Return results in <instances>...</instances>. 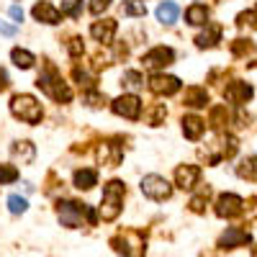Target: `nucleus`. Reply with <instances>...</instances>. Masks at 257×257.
<instances>
[{
	"label": "nucleus",
	"instance_id": "1",
	"mask_svg": "<svg viewBox=\"0 0 257 257\" xmlns=\"http://www.w3.org/2000/svg\"><path fill=\"white\" fill-rule=\"evenodd\" d=\"M57 216H59V224L67 226V229L82 226V216H88V224H95L98 221V213L90 206L75 203V201H59L57 203Z\"/></svg>",
	"mask_w": 257,
	"mask_h": 257
},
{
	"label": "nucleus",
	"instance_id": "2",
	"mask_svg": "<svg viewBox=\"0 0 257 257\" xmlns=\"http://www.w3.org/2000/svg\"><path fill=\"white\" fill-rule=\"evenodd\" d=\"M123 193H126V188H123L121 180L105 183V188H103V201H100V219H103V221L118 219L121 206H123Z\"/></svg>",
	"mask_w": 257,
	"mask_h": 257
},
{
	"label": "nucleus",
	"instance_id": "3",
	"mask_svg": "<svg viewBox=\"0 0 257 257\" xmlns=\"http://www.w3.org/2000/svg\"><path fill=\"white\" fill-rule=\"evenodd\" d=\"M36 85H39V88L44 90L47 95H52L57 103H70V100H72V90H70V85L57 75V70H54V67H49L47 72H41V75H39V80H36Z\"/></svg>",
	"mask_w": 257,
	"mask_h": 257
},
{
	"label": "nucleus",
	"instance_id": "4",
	"mask_svg": "<svg viewBox=\"0 0 257 257\" xmlns=\"http://www.w3.org/2000/svg\"><path fill=\"white\" fill-rule=\"evenodd\" d=\"M11 113L21 121H26V123H39L41 116H44V111H41V103L29 95V93H21V95H13L11 100Z\"/></svg>",
	"mask_w": 257,
	"mask_h": 257
},
{
	"label": "nucleus",
	"instance_id": "5",
	"mask_svg": "<svg viewBox=\"0 0 257 257\" xmlns=\"http://www.w3.org/2000/svg\"><path fill=\"white\" fill-rule=\"evenodd\" d=\"M142 193L152 201H165L173 196V185H170L162 175H144L142 178Z\"/></svg>",
	"mask_w": 257,
	"mask_h": 257
},
{
	"label": "nucleus",
	"instance_id": "6",
	"mask_svg": "<svg viewBox=\"0 0 257 257\" xmlns=\"http://www.w3.org/2000/svg\"><path fill=\"white\" fill-rule=\"evenodd\" d=\"M111 108L116 116H123L128 121H137L142 116V100L134 95V93H128V95H118L113 103H111Z\"/></svg>",
	"mask_w": 257,
	"mask_h": 257
},
{
	"label": "nucleus",
	"instance_id": "7",
	"mask_svg": "<svg viewBox=\"0 0 257 257\" xmlns=\"http://www.w3.org/2000/svg\"><path fill=\"white\" fill-rule=\"evenodd\" d=\"M142 62H144L147 70H162V67H167V64L175 62V52L170 47H155V49H149L142 57Z\"/></svg>",
	"mask_w": 257,
	"mask_h": 257
},
{
	"label": "nucleus",
	"instance_id": "8",
	"mask_svg": "<svg viewBox=\"0 0 257 257\" xmlns=\"http://www.w3.org/2000/svg\"><path fill=\"white\" fill-rule=\"evenodd\" d=\"M116 244H123L118 252H126V257H144V234L139 231H126L113 239Z\"/></svg>",
	"mask_w": 257,
	"mask_h": 257
},
{
	"label": "nucleus",
	"instance_id": "9",
	"mask_svg": "<svg viewBox=\"0 0 257 257\" xmlns=\"http://www.w3.org/2000/svg\"><path fill=\"white\" fill-rule=\"evenodd\" d=\"M242 211H244V201L239 196H234V193H224V196H219L216 213L221 219H234V216H239Z\"/></svg>",
	"mask_w": 257,
	"mask_h": 257
},
{
	"label": "nucleus",
	"instance_id": "10",
	"mask_svg": "<svg viewBox=\"0 0 257 257\" xmlns=\"http://www.w3.org/2000/svg\"><path fill=\"white\" fill-rule=\"evenodd\" d=\"M149 90L155 95H173L180 90V80L173 77V75H155L149 80Z\"/></svg>",
	"mask_w": 257,
	"mask_h": 257
},
{
	"label": "nucleus",
	"instance_id": "11",
	"mask_svg": "<svg viewBox=\"0 0 257 257\" xmlns=\"http://www.w3.org/2000/svg\"><path fill=\"white\" fill-rule=\"evenodd\" d=\"M121 157H123V147H121L116 139H111V142H103V144L98 147V160H100L103 165L116 167V165L121 162Z\"/></svg>",
	"mask_w": 257,
	"mask_h": 257
},
{
	"label": "nucleus",
	"instance_id": "12",
	"mask_svg": "<svg viewBox=\"0 0 257 257\" xmlns=\"http://www.w3.org/2000/svg\"><path fill=\"white\" fill-rule=\"evenodd\" d=\"M116 29H118V24L113 18H103V21H95V24L90 26V36L95 41H100V44H111Z\"/></svg>",
	"mask_w": 257,
	"mask_h": 257
},
{
	"label": "nucleus",
	"instance_id": "13",
	"mask_svg": "<svg viewBox=\"0 0 257 257\" xmlns=\"http://www.w3.org/2000/svg\"><path fill=\"white\" fill-rule=\"evenodd\" d=\"M252 237H249V231L239 229V226H229L224 234H221V239H219V247L221 249H234V247H242L247 244Z\"/></svg>",
	"mask_w": 257,
	"mask_h": 257
},
{
	"label": "nucleus",
	"instance_id": "14",
	"mask_svg": "<svg viewBox=\"0 0 257 257\" xmlns=\"http://www.w3.org/2000/svg\"><path fill=\"white\" fill-rule=\"evenodd\" d=\"M198 178H201V170L196 165H180L175 170V185L183 188V190H190L193 185L198 183Z\"/></svg>",
	"mask_w": 257,
	"mask_h": 257
},
{
	"label": "nucleus",
	"instance_id": "15",
	"mask_svg": "<svg viewBox=\"0 0 257 257\" xmlns=\"http://www.w3.org/2000/svg\"><path fill=\"white\" fill-rule=\"evenodd\" d=\"M252 88L247 82H231L229 88L224 90V98L229 100V103H237V105H242V103H247L249 98H252Z\"/></svg>",
	"mask_w": 257,
	"mask_h": 257
},
{
	"label": "nucleus",
	"instance_id": "16",
	"mask_svg": "<svg viewBox=\"0 0 257 257\" xmlns=\"http://www.w3.org/2000/svg\"><path fill=\"white\" fill-rule=\"evenodd\" d=\"M31 13H34V18H36V21H41V24H49V26H54V24H59V21H62L59 11H57V8H52L49 3H36Z\"/></svg>",
	"mask_w": 257,
	"mask_h": 257
},
{
	"label": "nucleus",
	"instance_id": "17",
	"mask_svg": "<svg viewBox=\"0 0 257 257\" xmlns=\"http://www.w3.org/2000/svg\"><path fill=\"white\" fill-rule=\"evenodd\" d=\"M11 155H13V160H18L21 165H29V162H34V157H36V149H34L31 142L24 139V142H13Z\"/></svg>",
	"mask_w": 257,
	"mask_h": 257
},
{
	"label": "nucleus",
	"instance_id": "18",
	"mask_svg": "<svg viewBox=\"0 0 257 257\" xmlns=\"http://www.w3.org/2000/svg\"><path fill=\"white\" fill-rule=\"evenodd\" d=\"M178 16H180V8L173 3V0H165V3L157 6V18L162 21L165 26H173L175 21H178Z\"/></svg>",
	"mask_w": 257,
	"mask_h": 257
},
{
	"label": "nucleus",
	"instance_id": "19",
	"mask_svg": "<svg viewBox=\"0 0 257 257\" xmlns=\"http://www.w3.org/2000/svg\"><path fill=\"white\" fill-rule=\"evenodd\" d=\"M203 128H206V123L198 118V116H185L183 118V134L188 137V139H201V134H203Z\"/></svg>",
	"mask_w": 257,
	"mask_h": 257
},
{
	"label": "nucleus",
	"instance_id": "20",
	"mask_svg": "<svg viewBox=\"0 0 257 257\" xmlns=\"http://www.w3.org/2000/svg\"><path fill=\"white\" fill-rule=\"evenodd\" d=\"M219 39H221V26L211 24V26H208L203 34H198V36H196V44H198L201 49H206V47H213Z\"/></svg>",
	"mask_w": 257,
	"mask_h": 257
},
{
	"label": "nucleus",
	"instance_id": "21",
	"mask_svg": "<svg viewBox=\"0 0 257 257\" xmlns=\"http://www.w3.org/2000/svg\"><path fill=\"white\" fill-rule=\"evenodd\" d=\"M206 103H208V93L203 88H188L185 90V105H190V108H203Z\"/></svg>",
	"mask_w": 257,
	"mask_h": 257
},
{
	"label": "nucleus",
	"instance_id": "22",
	"mask_svg": "<svg viewBox=\"0 0 257 257\" xmlns=\"http://www.w3.org/2000/svg\"><path fill=\"white\" fill-rule=\"evenodd\" d=\"M185 21H188V24L190 26H201V24H206V21H208V8L206 6H190L188 11H185Z\"/></svg>",
	"mask_w": 257,
	"mask_h": 257
},
{
	"label": "nucleus",
	"instance_id": "23",
	"mask_svg": "<svg viewBox=\"0 0 257 257\" xmlns=\"http://www.w3.org/2000/svg\"><path fill=\"white\" fill-rule=\"evenodd\" d=\"M11 59H13V64L16 67H21V70H31L34 67V54L29 52V49H21V47H16L13 52H11Z\"/></svg>",
	"mask_w": 257,
	"mask_h": 257
},
{
	"label": "nucleus",
	"instance_id": "24",
	"mask_svg": "<svg viewBox=\"0 0 257 257\" xmlns=\"http://www.w3.org/2000/svg\"><path fill=\"white\" fill-rule=\"evenodd\" d=\"M95 183H98L95 170H77L75 173V188L77 190H90Z\"/></svg>",
	"mask_w": 257,
	"mask_h": 257
},
{
	"label": "nucleus",
	"instance_id": "25",
	"mask_svg": "<svg viewBox=\"0 0 257 257\" xmlns=\"http://www.w3.org/2000/svg\"><path fill=\"white\" fill-rule=\"evenodd\" d=\"M165 116H167V111H165L162 103H155V105H149V108L144 111V121H147L149 126H160V123L165 121Z\"/></svg>",
	"mask_w": 257,
	"mask_h": 257
},
{
	"label": "nucleus",
	"instance_id": "26",
	"mask_svg": "<svg viewBox=\"0 0 257 257\" xmlns=\"http://www.w3.org/2000/svg\"><path fill=\"white\" fill-rule=\"evenodd\" d=\"M237 175H239V178H247V180H254V178H257V157L242 160V165L237 167Z\"/></svg>",
	"mask_w": 257,
	"mask_h": 257
},
{
	"label": "nucleus",
	"instance_id": "27",
	"mask_svg": "<svg viewBox=\"0 0 257 257\" xmlns=\"http://www.w3.org/2000/svg\"><path fill=\"white\" fill-rule=\"evenodd\" d=\"M229 121V113H226V105H216L211 111V126L213 128H224V123Z\"/></svg>",
	"mask_w": 257,
	"mask_h": 257
},
{
	"label": "nucleus",
	"instance_id": "28",
	"mask_svg": "<svg viewBox=\"0 0 257 257\" xmlns=\"http://www.w3.org/2000/svg\"><path fill=\"white\" fill-rule=\"evenodd\" d=\"M208 196H211V188H203L201 196H196V198L190 201V211L193 213H203L206 211V203H208Z\"/></svg>",
	"mask_w": 257,
	"mask_h": 257
},
{
	"label": "nucleus",
	"instance_id": "29",
	"mask_svg": "<svg viewBox=\"0 0 257 257\" xmlns=\"http://www.w3.org/2000/svg\"><path fill=\"white\" fill-rule=\"evenodd\" d=\"M26 208H29V201L24 196H11L8 198V211L16 213V216H18V213H26Z\"/></svg>",
	"mask_w": 257,
	"mask_h": 257
},
{
	"label": "nucleus",
	"instance_id": "30",
	"mask_svg": "<svg viewBox=\"0 0 257 257\" xmlns=\"http://www.w3.org/2000/svg\"><path fill=\"white\" fill-rule=\"evenodd\" d=\"M13 180H18V170H16V165H0V185L13 183Z\"/></svg>",
	"mask_w": 257,
	"mask_h": 257
},
{
	"label": "nucleus",
	"instance_id": "31",
	"mask_svg": "<svg viewBox=\"0 0 257 257\" xmlns=\"http://www.w3.org/2000/svg\"><path fill=\"white\" fill-rule=\"evenodd\" d=\"M123 85H126V88H132V90H137V88L144 85V77L139 72H134V70H128V72H123Z\"/></svg>",
	"mask_w": 257,
	"mask_h": 257
},
{
	"label": "nucleus",
	"instance_id": "32",
	"mask_svg": "<svg viewBox=\"0 0 257 257\" xmlns=\"http://www.w3.org/2000/svg\"><path fill=\"white\" fill-rule=\"evenodd\" d=\"M62 13L77 18L82 13V0H62Z\"/></svg>",
	"mask_w": 257,
	"mask_h": 257
},
{
	"label": "nucleus",
	"instance_id": "33",
	"mask_svg": "<svg viewBox=\"0 0 257 257\" xmlns=\"http://www.w3.org/2000/svg\"><path fill=\"white\" fill-rule=\"evenodd\" d=\"M123 13L126 16H144L147 8H144L142 0H128V3H123Z\"/></svg>",
	"mask_w": 257,
	"mask_h": 257
},
{
	"label": "nucleus",
	"instance_id": "34",
	"mask_svg": "<svg viewBox=\"0 0 257 257\" xmlns=\"http://www.w3.org/2000/svg\"><path fill=\"white\" fill-rule=\"evenodd\" d=\"M85 103H88V105H93V108H100V105H105V103H108V98H105V95H100V93H88V95H85Z\"/></svg>",
	"mask_w": 257,
	"mask_h": 257
},
{
	"label": "nucleus",
	"instance_id": "35",
	"mask_svg": "<svg viewBox=\"0 0 257 257\" xmlns=\"http://www.w3.org/2000/svg\"><path fill=\"white\" fill-rule=\"evenodd\" d=\"M82 49H85V44H82V39L72 36V39H70V44H67V52H70L72 57H80V54H82Z\"/></svg>",
	"mask_w": 257,
	"mask_h": 257
},
{
	"label": "nucleus",
	"instance_id": "36",
	"mask_svg": "<svg viewBox=\"0 0 257 257\" xmlns=\"http://www.w3.org/2000/svg\"><path fill=\"white\" fill-rule=\"evenodd\" d=\"M111 8V0H93L90 3V13L93 16H100L103 11H108Z\"/></svg>",
	"mask_w": 257,
	"mask_h": 257
},
{
	"label": "nucleus",
	"instance_id": "37",
	"mask_svg": "<svg viewBox=\"0 0 257 257\" xmlns=\"http://www.w3.org/2000/svg\"><path fill=\"white\" fill-rule=\"evenodd\" d=\"M249 49H252V44H249V41H244V39H237V41L231 44V52H234V54H247Z\"/></svg>",
	"mask_w": 257,
	"mask_h": 257
},
{
	"label": "nucleus",
	"instance_id": "38",
	"mask_svg": "<svg viewBox=\"0 0 257 257\" xmlns=\"http://www.w3.org/2000/svg\"><path fill=\"white\" fill-rule=\"evenodd\" d=\"M234 152H237V139L229 137V139L224 142V147H221V155H224V157H234Z\"/></svg>",
	"mask_w": 257,
	"mask_h": 257
},
{
	"label": "nucleus",
	"instance_id": "39",
	"mask_svg": "<svg viewBox=\"0 0 257 257\" xmlns=\"http://www.w3.org/2000/svg\"><path fill=\"white\" fill-rule=\"evenodd\" d=\"M75 80H77L80 85H85V88H93V80H90V75H88V72H82L80 67L75 70Z\"/></svg>",
	"mask_w": 257,
	"mask_h": 257
},
{
	"label": "nucleus",
	"instance_id": "40",
	"mask_svg": "<svg viewBox=\"0 0 257 257\" xmlns=\"http://www.w3.org/2000/svg\"><path fill=\"white\" fill-rule=\"evenodd\" d=\"M8 13H11V18L16 21V24H21V21H24V11H21L18 6H11V11H8Z\"/></svg>",
	"mask_w": 257,
	"mask_h": 257
},
{
	"label": "nucleus",
	"instance_id": "41",
	"mask_svg": "<svg viewBox=\"0 0 257 257\" xmlns=\"http://www.w3.org/2000/svg\"><path fill=\"white\" fill-rule=\"evenodd\" d=\"M8 85H11V82H8V72H6V70H0V93H3Z\"/></svg>",
	"mask_w": 257,
	"mask_h": 257
},
{
	"label": "nucleus",
	"instance_id": "42",
	"mask_svg": "<svg viewBox=\"0 0 257 257\" xmlns=\"http://www.w3.org/2000/svg\"><path fill=\"white\" fill-rule=\"evenodd\" d=\"M0 34L13 36V34H16V26H8V24H3V21H0Z\"/></svg>",
	"mask_w": 257,
	"mask_h": 257
},
{
	"label": "nucleus",
	"instance_id": "43",
	"mask_svg": "<svg viewBox=\"0 0 257 257\" xmlns=\"http://www.w3.org/2000/svg\"><path fill=\"white\" fill-rule=\"evenodd\" d=\"M252 257H257V244H254V247H252Z\"/></svg>",
	"mask_w": 257,
	"mask_h": 257
}]
</instances>
